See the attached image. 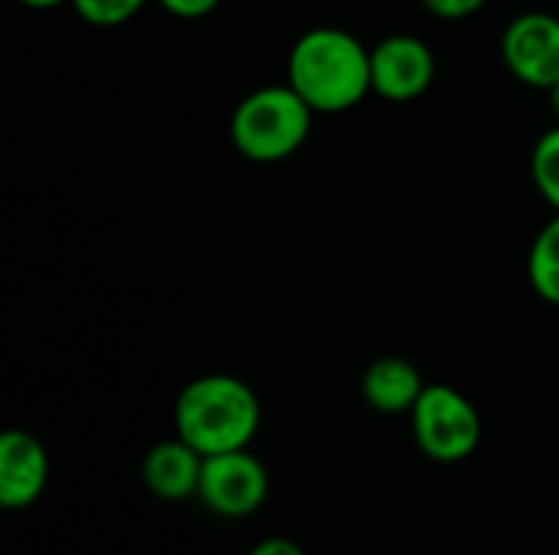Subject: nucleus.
Masks as SVG:
<instances>
[{
  "label": "nucleus",
  "mask_w": 559,
  "mask_h": 555,
  "mask_svg": "<svg viewBox=\"0 0 559 555\" xmlns=\"http://www.w3.org/2000/svg\"><path fill=\"white\" fill-rule=\"evenodd\" d=\"M262 425V406L249 383L210 373L187 383L174 402V429L203 458L249 448Z\"/></svg>",
  "instance_id": "f03ea898"
},
{
  "label": "nucleus",
  "mask_w": 559,
  "mask_h": 555,
  "mask_svg": "<svg viewBox=\"0 0 559 555\" xmlns=\"http://www.w3.org/2000/svg\"><path fill=\"white\" fill-rule=\"evenodd\" d=\"M23 7H29V10H52V7H59V3H72V0H20Z\"/></svg>",
  "instance_id": "f3484780"
},
{
  "label": "nucleus",
  "mask_w": 559,
  "mask_h": 555,
  "mask_svg": "<svg viewBox=\"0 0 559 555\" xmlns=\"http://www.w3.org/2000/svg\"><path fill=\"white\" fill-rule=\"evenodd\" d=\"M147 0H72V10L92 26H121L144 10Z\"/></svg>",
  "instance_id": "ddd939ff"
},
{
  "label": "nucleus",
  "mask_w": 559,
  "mask_h": 555,
  "mask_svg": "<svg viewBox=\"0 0 559 555\" xmlns=\"http://www.w3.org/2000/svg\"><path fill=\"white\" fill-rule=\"evenodd\" d=\"M360 389H364V399L377 412L400 415V412H413L426 383H423L419 366L409 363L406 357H380L367 366Z\"/></svg>",
  "instance_id": "9d476101"
},
{
  "label": "nucleus",
  "mask_w": 559,
  "mask_h": 555,
  "mask_svg": "<svg viewBox=\"0 0 559 555\" xmlns=\"http://www.w3.org/2000/svg\"><path fill=\"white\" fill-rule=\"evenodd\" d=\"M288 85L314 114H337L373 92L370 49L347 29L314 26L295 39L288 56Z\"/></svg>",
  "instance_id": "f257e3e1"
},
{
  "label": "nucleus",
  "mask_w": 559,
  "mask_h": 555,
  "mask_svg": "<svg viewBox=\"0 0 559 555\" xmlns=\"http://www.w3.org/2000/svg\"><path fill=\"white\" fill-rule=\"evenodd\" d=\"M311 105L285 82L265 85L246 95L229 121L236 150L255 164H275L292 157L311 134Z\"/></svg>",
  "instance_id": "7ed1b4c3"
},
{
  "label": "nucleus",
  "mask_w": 559,
  "mask_h": 555,
  "mask_svg": "<svg viewBox=\"0 0 559 555\" xmlns=\"http://www.w3.org/2000/svg\"><path fill=\"white\" fill-rule=\"evenodd\" d=\"M527 275L534 291L559 307V213L537 232L527 255Z\"/></svg>",
  "instance_id": "9b49d317"
},
{
  "label": "nucleus",
  "mask_w": 559,
  "mask_h": 555,
  "mask_svg": "<svg viewBox=\"0 0 559 555\" xmlns=\"http://www.w3.org/2000/svg\"><path fill=\"white\" fill-rule=\"evenodd\" d=\"M413 435L426 458L439 464H455L475 455L481 442V415L452 386H426L413 406Z\"/></svg>",
  "instance_id": "20e7f679"
},
{
  "label": "nucleus",
  "mask_w": 559,
  "mask_h": 555,
  "mask_svg": "<svg viewBox=\"0 0 559 555\" xmlns=\"http://www.w3.org/2000/svg\"><path fill=\"white\" fill-rule=\"evenodd\" d=\"M501 56L518 82L550 92L559 82V16L540 10L514 16L501 36Z\"/></svg>",
  "instance_id": "423d86ee"
},
{
  "label": "nucleus",
  "mask_w": 559,
  "mask_h": 555,
  "mask_svg": "<svg viewBox=\"0 0 559 555\" xmlns=\"http://www.w3.org/2000/svg\"><path fill=\"white\" fill-rule=\"evenodd\" d=\"M49 481V455L29 432L10 429L0 435V504L10 510L39 500Z\"/></svg>",
  "instance_id": "6e6552de"
},
{
  "label": "nucleus",
  "mask_w": 559,
  "mask_h": 555,
  "mask_svg": "<svg viewBox=\"0 0 559 555\" xmlns=\"http://www.w3.org/2000/svg\"><path fill=\"white\" fill-rule=\"evenodd\" d=\"M144 487L160 500H190L200 494L203 478V455L187 445L180 435L170 442H160L144 458Z\"/></svg>",
  "instance_id": "1a4fd4ad"
},
{
  "label": "nucleus",
  "mask_w": 559,
  "mask_h": 555,
  "mask_svg": "<svg viewBox=\"0 0 559 555\" xmlns=\"http://www.w3.org/2000/svg\"><path fill=\"white\" fill-rule=\"evenodd\" d=\"M249 555H305V550L288 536H269V540L255 543Z\"/></svg>",
  "instance_id": "dca6fc26"
},
{
  "label": "nucleus",
  "mask_w": 559,
  "mask_h": 555,
  "mask_svg": "<svg viewBox=\"0 0 559 555\" xmlns=\"http://www.w3.org/2000/svg\"><path fill=\"white\" fill-rule=\"evenodd\" d=\"M197 497L226 520L252 517L269 497V471L249 448L210 455L203 458Z\"/></svg>",
  "instance_id": "39448f33"
},
{
  "label": "nucleus",
  "mask_w": 559,
  "mask_h": 555,
  "mask_svg": "<svg viewBox=\"0 0 559 555\" xmlns=\"http://www.w3.org/2000/svg\"><path fill=\"white\" fill-rule=\"evenodd\" d=\"M550 101H554V108H557V118H559V82L550 88Z\"/></svg>",
  "instance_id": "a211bd4d"
},
{
  "label": "nucleus",
  "mask_w": 559,
  "mask_h": 555,
  "mask_svg": "<svg viewBox=\"0 0 559 555\" xmlns=\"http://www.w3.org/2000/svg\"><path fill=\"white\" fill-rule=\"evenodd\" d=\"M531 173L537 193L559 213V124L544 131L531 154Z\"/></svg>",
  "instance_id": "f8f14e48"
},
{
  "label": "nucleus",
  "mask_w": 559,
  "mask_h": 555,
  "mask_svg": "<svg viewBox=\"0 0 559 555\" xmlns=\"http://www.w3.org/2000/svg\"><path fill=\"white\" fill-rule=\"evenodd\" d=\"M167 13L180 16V20H200L206 13H213L219 7V0H157Z\"/></svg>",
  "instance_id": "2eb2a0df"
},
{
  "label": "nucleus",
  "mask_w": 559,
  "mask_h": 555,
  "mask_svg": "<svg viewBox=\"0 0 559 555\" xmlns=\"http://www.w3.org/2000/svg\"><path fill=\"white\" fill-rule=\"evenodd\" d=\"M373 92L386 101H413L429 92L436 79L432 49L409 33H393L370 49Z\"/></svg>",
  "instance_id": "0eeeda50"
},
{
  "label": "nucleus",
  "mask_w": 559,
  "mask_h": 555,
  "mask_svg": "<svg viewBox=\"0 0 559 555\" xmlns=\"http://www.w3.org/2000/svg\"><path fill=\"white\" fill-rule=\"evenodd\" d=\"M429 13L442 16V20H465L472 13H478L481 7H488V0H423Z\"/></svg>",
  "instance_id": "4468645a"
}]
</instances>
